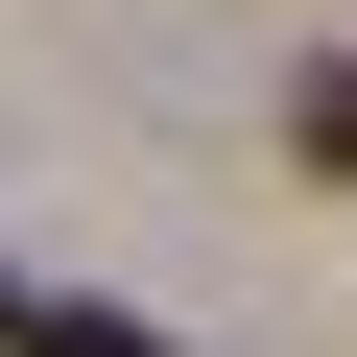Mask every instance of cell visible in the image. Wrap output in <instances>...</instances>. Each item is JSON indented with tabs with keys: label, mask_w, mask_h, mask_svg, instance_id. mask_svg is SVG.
Returning a JSON list of instances; mask_svg holds the SVG:
<instances>
[{
	"label": "cell",
	"mask_w": 357,
	"mask_h": 357,
	"mask_svg": "<svg viewBox=\"0 0 357 357\" xmlns=\"http://www.w3.org/2000/svg\"><path fill=\"white\" fill-rule=\"evenodd\" d=\"M310 167H333V191H357V72H310Z\"/></svg>",
	"instance_id": "7a4b0ae2"
},
{
	"label": "cell",
	"mask_w": 357,
	"mask_h": 357,
	"mask_svg": "<svg viewBox=\"0 0 357 357\" xmlns=\"http://www.w3.org/2000/svg\"><path fill=\"white\" fill-rule=\"evenodd\" d=\"M24 357H167V333H119V310H0Z\"/></svg>",
	"instance_id": "6da1fadb"
}]
</instances>
